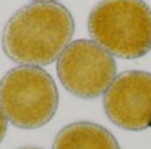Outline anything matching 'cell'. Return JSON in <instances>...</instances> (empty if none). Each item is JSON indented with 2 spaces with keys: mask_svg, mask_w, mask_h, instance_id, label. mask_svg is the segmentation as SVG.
<instances>
[{
  "mask_svg": "<svg viewBox=\"0 0 151 149\" xmlns=\"http://www.w3.org/2000/svg\"><path fill=\"white\" fill-rule=\"evenodd\" d=\"M107 118L127 131H143L151 123V74L130 70L115 77L104 96Z\"/></svg>",
  "mask_w": 151,
  "mask_h": 149,
  "instance_id": "5b68a950",
  "label": "cell"
},
{
  "mask_svg": "<svg viewBox=\"0 0 151 149\" xmlns=\"http://www.w3.org/2000/svg\"><path fill=\"white\" fill-rule=\"evenodd\" d=\"M53 149H121L115 137L96 123L77 121L57 133Z\"/></svg>",
  "mask_w": 151,
  "mask_h": 149,
  "instance_id": "8992f818",
  "label": "cell"
},
{
  "mask_svg": "<svg viewBox=\"0 0 151 149\" xmlns=\"http://www.w3.org/2000/svg\"><path fill=\"white\" fill-rule=\"evenodd\" d=\"M37 3H53V1H57V0H35Z\"/></svg>",
  "mask_w": 151,
  "mask_h": 149,
  "instance_id": "ba28073f",
  "label": "cell"
},
{
  "mask_svg": "<svg viewBox=\"0 0 151 149\" xmlns=\"http://www.w3.org/2000/svg\"><path fill=\"white\" fill-rule=\"evenodd\" d=\"M20 149H40V148H20Z\"/></svg>",
  "mask_w": 151,
  "mask_h": 149,
  "instance_id": "9c48e42d",
  "label": "cell"
},
{
  "mask_svg": "<svg viewBox=\"0 0 151 149\" xmlns=\"http://www.w3.org/2000/svg\"><path fill=\"white\" fill-rule=\"evenodd\" d=\"M88 29L94 42L123 60L151 49V9L143 0H102L89 15Z\"/></svg>",
  "mask_w": 151,
  "mask_h": 149,
  "instance_id": "7a4b0ae2",
  "label": "cell"
},
{
  "mask_svg": "<svg viewBox=\"0 0 151 149\" xmlns=\"http://www.w3.org/2000/svg\"><path fill=\"white\" fill-rule=\"evenodd\" d=\"M7 132V118H5L4 112H3L1 107H0V143L3 141Z\"/></svg>",
  "mask_w": 151,
  "mask_h": 149,
  "instance_id": "52a82bcc",
  "label": "cell"
},
{
  "mask_svg": "<svg viewBox=\"0 0 151 149\" xmlns=\"http://www.w3.org/2000/svg\"><path fill=\"white\" fill-rule=\"evenodd\" d=\"M0 107L17 128H40L49 123L57 111V86L41 67H13L0 81Z\"/></svg>",
  "mask_w": 151,
  "mask_h": 149,
  "instance_id": "3957f363",
  "label": "cell"
},
{
  "mask_svg": "<svg viewBox=\"0 0 151 149\" xmlns=\"http://www.w3.org/2000/svg\"><path fill=\"white\" fill-rule=\"evenodd\" d=\"M57 74L63 86L82 99L106 92L117 74V65L109 52L90 40L70 42L57 60Z\"/></svg>",
  "mask_w": 151,
  "mask_h": 149,
  "instance_id": "277c9868",
  "label": "cell"
},
{
  "mask_svg": "<svg viewBox=\"0 0 151 149\" xmlns=\"http://www.w3.org/2000/svg\"><path fill=\"white\" fill-rule=\"evenodd\" d=\"M150 127H151V123H150Z\"/></svg>",
  "mask_w": 151,
  "mask_h": 149,
  "instance_id": "30bf717a",
  "label": "cell"
},
{
  "mask_svg": "<svg viewBox=\"0 0 151 149\" xmlns=\"http://www.w3.org/2000/svg\"><path fill=\"white\" fill-rule=\"evenodd\" d=\"M74 20L57 3H33L16 11L7 21L1 46L7 57L24 66H44L56 61L69 45Z\"/></svg>",
  "mask_w": 151,
  "mask_h": 149,
  "instance_id": "6da1fadb",
  "label": "cell"
}]
</instances>
